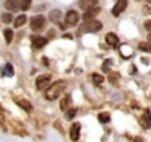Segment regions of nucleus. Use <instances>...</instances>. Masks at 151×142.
I'll list each match as a JSON object with an SVG mask.
<instances>
[{"mask_svg": "<svg viewBox=\"0 0 151 142\" xmlns=\"http://www.w3.org/2000/svg\"><path fill=\"white\" fill-rule=\"evenodd\" d=\"M91 79H93V82H94L96 86H99V84H102V82H104V77H102L101 74H98V73H94V74H93V76H91Z\"/></svg>", "mask_w": 151, "mask_h": 142, "instance_id": "nucleus-15", "label": "nucleus"}, {"mask_svg": "<svg viewBox=\"0 0 151 142\" xmlns=\"http://www.w3.org/2000/svg\"><path fill=\"white\" fill-rule=\"evenodd\" d=\"M12 39H13V31H12V29H5V40L10 44Z\"/></svg>", "mask_w": 151, "mask_h": 142, "instance_id": "nucleus-18", "label": "nucleus"}, {"mask_svg": "<svg viewBox=\"0 0 151 142\" xmlns=\"http://www.w3.org/2000/svg\"><path fill=\"white\" fill-rule=\"evenodd\" d=\"M148 42H150V45H151V34L148 36Z\"/></svg>", "mask_w": 151, "mask_h": 142, "instance_id": "nucleus-29", "label": "nucleus"}, {"mask_svg": "<svg viewBox=\"0 0 151 142\" xmlns=\"http://www.w3.org/2000/svg\"><path fill=\"white\" fill-rule=\"evenodd\" d=\"M122 55H124V57H127V55H128V47H127V45H122Z\"/></svg>", "mask_w": 151, "mask_h": 142, "instance_id": "nucleus-27", "label": "nucleus"}, {"mask_svg": "<svg viewBox=\"0 0 151 142\" xmlns=\"http://www.w3.org/2000/svg\"><path fill=\"white\" fill-rule=\"evenodd\" d=\"M111 63H112L111 60H106V61H104V65H102V70H104L106 73L109 71V66H111Z\"/></svg>", "mask_w": 151, "mask_h": 142, "instance_id": "nucleus-24", "label": "nucleus"}, {"mask_svg": "<svg viewBox=\"0 0 151 142\" xmlns=\"http://www.w3.org/2000/svg\"><path fill=\"white\" fill-rule=\"evenodd\" d=\"M145 124L143 128H148V124H151V116H150V110H145Z\"/></svg>", "mask_w": 151, "mask_h": 142, "instance_id": "nucleus-19", "label": "nucleus"}, {"mask_svg": "<svg viewBox=\"0 0 151 142\" xmlns=\"http://www.w3.org/2000/svg\"><path fill=\"white\" fill-rule=\"evenodd\" d=\"M127 3H128L127 0H117V3H115L114 8H112V15H114V16H119L125 8H127Z\"/></svg>", "mask_w": 151, "mask_h": 142, "instance_id": "nucleus-6", "label": "nucleus"}, {"mask_svg": "<svg viewBox=\"0 0 151 142\" xmlns=\"http://www.w3.org/2000/svg\"><path fill=\"white\" fill-rule=\"evenodd\" d=\"M68 105H70V97H65V99L62 100V105H60V108H62L63 111H65V110L68 108Z\"/></svg>", "mask_w": 151, "mask_h": 142, "instance_id": "nucleus-21", "label": "nucleus"}, {"mask_svg": "<svg viewBox=\"0 0 151 142\" xmlns=\"http://www.w3.org/2000/svg\"><path fill=\"white\" fill-rule=\"evenodd\" d=\"M20 105L23 107V108H26L28 111H29V110H31V105H29V103H28V102H20Z\"/></svg>", "mask_w": 151, "mask_h": 142, "instance_id": "nucleus-26", "label": "nucleus"}, {"mask_svg": "<svg viewBox=\"0 0 151 142\" xmlns=\"http://www.w3.org/2000/svg\"><path fill=\"white\" fill-rule=\"evenodd\" d=\"M2 74L4 76H13V66L12 65H5L4 70H2Z\"/></svg>", "mask_w": 151, "mask_h": 142, "instance_id": "nucleus-14", "label": "nucleus"}, {"mask_svg": "<svg viewBox=\"0 0 151 142\" xmlns=\"http://www.w3.org/2000/svg\"><path fill=\"white\" fill-rule=\"evenodd\" d=\"M80 128H81L80 124H73L72 128H70V137H72V141H78V137H80Z\"/></svg>", "mask_w": 151, "mask_h": 142, "instance_id": "nucleus-10", "label": "nucleus"}, {"mask_svg": "<svg viewBox=\"0 0 151 142\" xmlns=\"http://www.w3.org/2000/svg\"><path fill=\"white\" fill-rule=\"evenodd\" d=\"M145 28H146V31L151 32V21H146V23H145Z\"/></svg>", "mask_w": 151, "mask_h": 142, "instance_id": "nucleus-28", "label": "nucleus"}, {"mask_svg": "<svg viewBox=\"0 0 151 142\" xmlns=\"http://www.w3.org/2000/svg\"><path fill=\"white\" fill-rule=\"evenodd\" d=\"M20 0H7L5 2V6H7V10H10V11H15V10L20 8Z\"/></svg>", "mask_w": 151, "mask_h": 142, "instance_id": "nucleus-9", "label": "nucleus"}, {"mask_svg": "<svg viewBox=\"0 0 151 142\" xmlns=\"http://www.w3.org/2000/svg\"><path fill=\"white\" fill-rule=\"evenodd\" d=\"M29 24H31V29H33V31H41V29H44L46 18H44L42 15H36V16H33V18H31Z\"/></svg>", "mask_w": 151, "mask_h": 142, "instance_id": "nucleus-2", "label": "nucleus"}, {"mask_svg": "<svg viewBox=\"0 0 151 142\" xmlns=\"http://www.w3.org/2000/svg\"><path fill=\"white\" fill-rule=\"evenodd\" d=\"M75 115H76V110H68V111H67V119H73Z\"/></svg>", "mask_w": 151, "mask_h": 142, "instance_id": "nucleus-23", "label": "nucleus"}, {"mask_svg": "<svg viewBox=\"0 0 151 142\" xmlns=\"http://www.w3.org/2000/svg\"><path fill=\"white\" fill-rule=\"evenodd\" d=\"M26 23V16L24 15H21V16H18L17 19H15V28H21V26Z\"/></svg>", "mask_w": 151, "mask_h": 142, "instance_id": "nucleus-16", "label": "nucleus"}, {"mask_svg": "<svg viewBox=\"0 0 151 142\" xmlns=\"http://www.w3.org/2000/svg\"><path fill=\"white\" fill-rule=\"evenodd\" d=\"M29 6H31V0H23V2H21V5H20V8L26 11V10L29 8Z\"/></svg>", "mask_w": 151, "mask_h": 142, "instance_id": "nucleus-22", "label": "nucleus"}, {"mask_svg": "<svg viewBox=\"0 0 151 142\" xmlns=\"http://www.w3.org/2000/svg\"><path fill=\"white\" fill-rule=\"evenodd\" d=\"M65 81H57V82H54L52 86L47 87L46 90V99L47 100H55L57 97L60 95V92H62L63 89H65Z\"/></svg>", "mask_w": 151, "mask_h": 142, "instance_id": "nucleus-1", "label": "nucleus"}, {"mask_svg": "<svg viewBox=\"0 0 151 142\" xmlns=\"http://www.w3.org/2000/svg\"><path fill=\"white\" fill-rule=\"evenodd\" d=\"M98 13H99V8H98V6H94V8L86 10V13H85V16H83V18H85L86 21H89V19H93L96 15H98Z\"/></svg>", "mask_w": 151, "mask_h": 142, "instance_id": "nucleus-11", "label": "nucleus"}, {"mask_svg": "<svg viewBox=\"0 0 151 142\" xmlns=\"http://www.w3.org/2000/svg\"><path fill=\"white\" fill-rule=\"evenodd\" d=\"M138 48H140L141 52H146V53H151V45L146 44V42H141L140 45H138Z\"/></svg>", "mask_w": 151, "mask_h": 142, "instance_id": "nucleus-17", "label": "nucleus"}, {"mask_svg": "<svg viewBox=\"0 0 151 142\" xmlns=\"http://www.w3.org/2000/svg\"><path fill=\"white\" fill-rule=\"evenodd\" d=\"M106 42H107L109 45H112V47H115V45L119 44V39H117V36H115L114 32H109V34L106 36Z\"/></svg>", "mask_w": 151, "mask_h": 142, "instance_id": "nucleus-12", "label": "nucleus"}, {"mask_svg": "<svg viewBox=\"0 0 151 142\" xmlns=\"http://www.w3.org/2000/svg\"><path fill=\"white\" fill-rule=\"evenodd\" d=\"M49 84H50V76H47V74H42L36 79V87L39 90H46L49 87Z\"/></svg>", "mask_w": 151, "mask_h": 142, "instance_id": "nucleus-4", "label": "nucleus"}, {"mask_svg": "<svg viewBox=\"0 0 151 142\" xmlns=\"http://www.w3.org/2000/svg\"><path fill=\"white\" fill-rule=\"evenodd\" d=\"M60 19H62V13H60L59 10H54V11L50 13V21H54V23H60Z\"/></svg>", "mask_w": 151, "mask_h": 142, "instance_id": "nucleus-13", "label": "nucleus"}, {"mask_svg": "<svg viewBox=\"0 0 151 142\" xmlns=\"http://www.w3.org/2000/svg\"><path fill=\"white\" fill-rule=\"evenodd\" d=\"M133 142H143V141H141V139H135Z\"/></svg>", "mask_w": 151, "mask_h": 142, "instance_id": "nucleus-30", "label": "nucleus"}, {"mask_svg": "<svg viewBox=\"0 0 151 142\" xmlns=\"http://www.w3.org/2000/svg\"><path fill=\"white\" fill-rule=\"evenodd\" d=\"M78 19H80V16H78V13H76L75 10H70V11L65 15V23L70 24V26L78 24Z\"/></svg>", "mask_w": 151, "mask_h": 142, "instance_id": "nucleus-5", "label": "nucleus"}, {"mask_svg": "<svg viewBox=\"0 0 151 142\" xmlns=\"http://www.w3.org/2000/svg\"><path fill=\"white\" fill-rule=\"evenodd\" d=\"M109 119H111L109 113H99V121L101 123H109Z\"/></svg>", "mask_w": 151, "mask_h": 142, "instance_id": "nucleus-20", "label": "nucleus"}, {"mask_svg": "<svg viewBox=\"0 0 151 142\" xmlns=\"http://www.w3.org/2000/svg\"><path fill=\"white\" fill-rule=\"evenodd\" d=\"M101 28H102V24L99 21H96V19H89V21H86L85 23V26H83V31H88V32H98V31H101Z\"/></svg>", "mask_w": 151, "mask_h": 142, "instance_id": "nucleus-3", "label": "nucleus"}, {"mask_svg": "<svg viewBox=\"0 0 151 142\" xmlns=\"http://www.w3.org/2000/svg\"><path fill=\"white\" fill-rule=\"evenodd\" d=\"M31 40H33V47L34 48H41V47H44V45L47 44V39L46 37H41V36H33Z\"/></svg>", "mask_w": 151, "mask_h": 142, "instance_id": "nucleus-7", "label": "nucleus"}, {"mask_svg": "<svg viewBox=\"0 0 151 142\" xmlns=\"http://www.w3.org/2000/svg\"><path fill=\"white\" fill-rule=\"evenodd\" d=\"M96 3H98V0H81V2H80V8H83V10L94 8Z\"/></svg>", "mask_w": 151, "mask_h": 142, "instance_id": "nucleus-8", "label": "nucleus"}, {"mask_svg": "<svg viewBox=\"0 0 151 142\" xmlns=\"http://www.w3.org/2000/svg\"><path fill=\"white\" fill-rule=\"evenodd\" d=\"M2 19H4V23H10L12 21V15L10 13H5V15L2 16Z\"/></svg>", "mask_w": 151, "mask_h": 142, "instance_id": "nucleus-25", "label": "nucleus"}]
</instances>
